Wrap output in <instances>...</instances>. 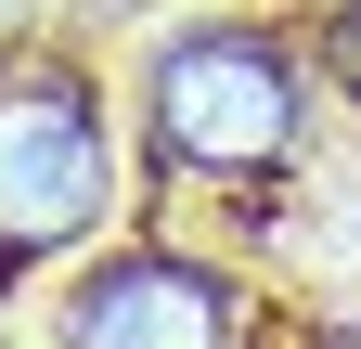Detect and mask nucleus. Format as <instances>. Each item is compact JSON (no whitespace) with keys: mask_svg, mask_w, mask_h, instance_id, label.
I'll list each match as a JSON object with an SVG mask.
<instances>
[{"mask_svg":"<svg viewBox=\"0 0 361 349\" xmlns=\"http://www.w3.org/2000/svg\"><path fill=\"white\" fill-rule=\"evenodd\" d=\"M142 129L180 182H258L297 155V52L271 26H180L142 65Z\"/></svg>","mask_w":361,"mask_h":349,"instance_id":"f257e3e1","label":"nucleus"},{"mask_svg":"<svg viewBox=\"0 0 361 349\" xmlns=\"http://www.w3.org/2000/svg\"><path fill=\"white\" fill-rule=\"evenodd\" d=\"M116 168L78 78H0V259H52L104 220Z\"/></svg>","mask_w":361,"mask_h":349,"instance_id":"f03ea898","label":"nucleus"},{"mask_svg":"<svg viewBox=\"0 0 361 349\" xmlns=\"http://www.w3.org/2000/svg\"><path fill=\"white\" fill-rule=\"evenodd\" d=\"M65 349H233V297L194 259H104L65 297Z\"/></svg>","mask_w":361,"mask_h":349,"instance_id":"7ed1b4c3","label":"nucleus"},{"mask_svg":"<svg viewBox=\"0 0 361 349\" xmlns=\"http://www.w3.org/2000/svg\"><path fill=\"white\" fill-rule=\"evenodd\" d=\"M323 78H336V91H361V0H336V13H323Z\"/></svg>","mask_w":361,"mask_h":349,"instance_id":"20e7f679","label":"nucleus"}]
</instances>
